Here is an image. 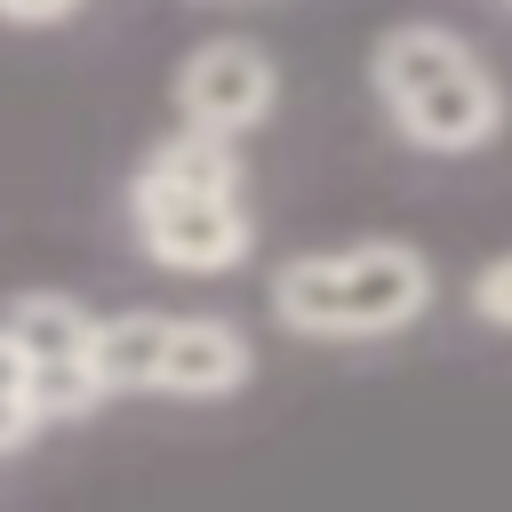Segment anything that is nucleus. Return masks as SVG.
Returning <instances> with one entry per match:
<instances>
[{
    "instance_id": "f03ea898",
    "label": "nucleus",
    "mask_w": 512,
    "mask_h": 512,
    "mask_svg": "<svg viewBox=\"0 0 512 512\" xmlns=\"http://www.w3.org/2000/svg\"><path fill=\"white\" fill-rule=\"evenodd\" d=\"M432 264L408 240H360V248H312L272 272V312L296 336H392L424 320Z\"/></svg>"
},
{
    "instance_id": "1a4fd4ad",
    "label": "nucleus",
    "mask_w": 512,
    "mask_h": 512,
    "mask_svg": "<svg viewBox=\"0 0 512 512\" xmlns=\"http://www.w3.org/2000/svg\"><path fill=\"white\" fill-rule=\"evenodd\" d=\"M40 424H48V416H40V392H32V360H24L16 336L0 328V456L24 448Z\"/></svg>"
},
{
    "instance_id": "7ed1b4c3",
    "label": "nucleus",
    "mask_w": 512,
    "mask_h": 512,
    "mask_svg": "<svg viewBox=\"0 0 512 512\" xmlns=\"http://www.w3.org/2000/svg\"><path fill=\"white\" fill-rule=\"evenodd\" d=\"M0 328H8L16 352L32 360V392H40V416H48V424H72V416H88L96 400H112V392H104V368H96V320H88L64 288L16 296Z\"/></svg>"
},
{
    "instance_id": "6e6552de",
    "label": "nucleus",
    "mask_w": 512,
    "mask_h": 512,
    "mask_svg": "<svg viewBox=\"0 0 512 512\" xmlns=\"http://www.w3.org/2000/svg\"><path fill=\"white\" fill-rule=\"evenodd\" d=\"M168 320H176V312H144V304L96 320V368H104V392H152V384H160Z\"/></svg>"
},
{
    "instance_id": "f257e3e1",
    "label": "nucleus",
    "mask_w": 512,
    "mask_h": 512,
    "mask_svg": "<svg viewBox=\"0 0 512 512\" xmlns=\"http://www.w3.org/2000/svg\"><path fill=\"white\" fill-rule=\"evenodd\" d=\"M384 120L416 152H480L504 128V88L480 64V48L448 24H392L368 56Z\"/></svg>"
},
{
    "instance_id": "9d476101",
    "label": "nucleus",
    "mask_w": 512,
    "mask_h": 512,
    "mask_svg": "<svg viewBox=\"0 0 512 512\" xmlns=\"http://www.w3.org/2000/svg\"><path fill=\"white\" fill-rule=\"evenodd\" d=\"M472 312H480L488 328H504V336H512V256L480 264V280H472Z\"/></svg>"
},
{
    "instance_id": "20e7f679",
    "label": "nucleus",
    "mask_w": 512,
    "mask_h": 512,
    "mask_svg": "<svg viewBox=\"0 0 512 512\" xmlns=\"http://www.w3.org/2000/svg\"><path fill=\"white\" fill-rule=\"evenodd\" d=\"M128 216H136V240L152 264L168 272H232L248 264L256 248V224L240 208V192H168V184H128Z\"/></svg>"
},
{
    "instance_id": "0eeeda50",
    "label": "nucleus",
    "mask_w": 512,
    "mask_h": 512,
    "mask_svg": "<svg viewBox=\"0 0 512 512\" xmlns=\"http://www.w3.org/2000/svg\"><path fill=\"white\" fill-rule=\"evenodd\" d=\"M136 184H168V192H240V152H232V136L176 128L168 144H152V160L136 168Z\"/></svg>"
},
{
    "instance_id": "39448f33",
    "label": "nucleus",
    "mask_w": 512,
    "mask_h": 512,
    "mask_svg": "<svg viewBox=\"0 0 512 512\" xmlns=\"http://www.w3.org/2000/svg\"><path fill=\"white\" fill-rule=\"evenodd\" d=\"M280 96V72L256 40H200L184 64H176V112L184 128H208V136H248Z\"/></svg>"
},
{
    "instance_id": "423d86ee",
    "label": "nucleus",
    "mask_w": 512,
    "mask_h": 512,
    "mask_svg": "<svg viewBox=\"0 0 512 512\" xmlns=\"http://www.w3.org/2000/svg\"><path fill=\"white\" fill-rule=\"evenodd\" d=\"M248 376H256V344L232 320H216V312H176L168 320L152 392H168V400H232Z\"/></svg>"
},
{
    "instance_id": "9b49d317",
    "label": "nucleus",
    "mask_w": 512,
    "mask_h": 512,
    "mask_svg": "<svg viewBox=\"0 0 512 512\" xmlns=\"http://www.w3.org/2000/svg\"><path fill=\"white\" fill-rule=\"evenodd\" d=\"M80 0H0V24H64Z\"/></svg>"
}]
</instances>
